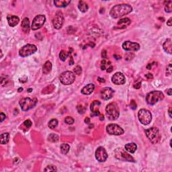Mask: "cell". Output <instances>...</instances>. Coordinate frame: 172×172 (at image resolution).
<instances>
[{"label":"cell","instance_id":"cell-1","mask_svg":"<svg viewBox=\"0 0 172 172\" xmlns=\"http://www.w3.org/2000/svg\"><path fill=\"white\" fill-rule=\"evenodd\" d=\"M132 8L128 4H119L114 6L110 12V14L113 18H118L128 14L132 12Z\"/></svg>","mask_w":172,"mask_h":172},{"label":"cell","instance_id":"cell-2","mask_svg":"<svg viewBox=\"0 0 172 172\" xmlns=\"http://www.w3.org/2000/svg\"><path fill=\"white\" fill-rule=\"evenodd\" d=\"M106 115L110 120H115L118 118L120 115V110L118 106L116 103L112 102L106 106Z\"/></svg>","mask_w":172,"mask_h":172},{"label":"cell","instance_id":"cell-3","mask_svg":"<svg viewBox=\"0 0 172 172\" xmlns=\"http://www.w3.org/2000/svg\"><path fill=\"white\" fill-rule=\"evenodd\" d=\"M164 98L163 94L160 91H153L149 92L146 96V102L149 105H154L159 101L163 100Z\"/></svg>","mask_w":172,"mask_h":172},{"label":"cell","instance_id":"cell-4","mask_svg":"<svg viewBox=\"0 0 172 172\" xmlns=\"http://www.w3.org/2000/svg\"><path fill=\"white\" fill-rule=\"evenodd\" d=\"M114 155H115V157L117 159L122 161H128L132 162V163L135 162V159L134 158L122 148H118L116 149L114 151Z\"/></svg>","mask_w":172,"mask_h":172},{"label":"cell","instance_id":"cell-5","mask_svg":"<svg viewBox=\"0 0 172 172\" xmlns=\"http://www.w3.org/2000/svg\"><path fill=\"white\" fill-rule=\"evenodd\" d=\"M146 136L149 140L153 144L157 143L161 139V134L158 128L155 127H151L145 130Z\"/></svg>","mask_w":172,"mask_h":172},{"label":"cell","instance_id":"cell-6","mask_svg":"<svg viewBox=\"0 0 172 172\" xmlns=\"http://www.w3.org/2000/svg\"><path fill=\"white\" fill-rule=\"evenodd\" d=\"M38 102V100L36 98H24L20 101V106L23 111H28L33 108Z\"/></svg>","mask_w":172,"mask_h":172},{"label":"cell","instance_id":"cell-7","mask_svg":"<svg viewBox=\"0 0 172 172\" xmlns=\"http://www.w3.org/2000/svg\"><path fill=\"white\" fill-rule=\"evenodd\" d=\"M59 79L61 83L65 85H71L75 81V75L73 72L67 71L61 74V75L59 77Z\"/></svg>","mask_w":172,"mask_h":172},{"label":"cell","instance_id":"cell-8","mask_svg":"<svg viewBox=\"0 0 172 172\" xmlns=\"http://www.w3.org/2000/svg\"><path fill=\"white\" fill-rule=\"evenodd\" d=\"M138 117L141 124L144 125H148L152 120V114L151 112L146 109L140 110L138 113Z\"/></svg>","mask_w":172,"mask_h":172},{"label":"cell","instance_id":"cell-9","mask_svg":"<svg viewBox=\"0 0 172 172\" xmlns=\"http://www.w3.org/2000/svg\"><path fill=\"white\" fill-rule=\"evenodd\" d=\"M36 50L37 47L34 44H28L20 48V50H19V55L22 57H26L36 53Z\"/></svg>","mask_w":172,"mask_h":172},{"label":"cell","instance_id":"cell-10","mask_svg":"<svg viewBox=\"0 0 172 172\" xmlns=\"http://www.w3.org/2000/svg\"><path fill=\"white\" fill-rule=\"evenodd\" d=\"M106 131L110 135H122L124 134V129L116 124H110L106 126Z\"/></svg>","mask_w":172,"mask_h":172},{"label":"cell","instance_id":"cell-11","mask_svg":"<svg viewBox=\"0 0 172 172\" xmlns=\"http://www.w3.org/2000/svg\"><path fill=\"white\" fill-rule=\"evenodd\" d=\"M46 21V17L44 15H38L34 18L32 23L31 28L32 30H36L40 29L44 24Z\"/></svg>","mask_w":172,"mask_h":172},{"label":"cell","instance_id":"cell-12","mask_svg":"<svg viewBox=\"0 0 172 172\" xmlns=\"http://www.w3.org/2000/svg\"><path fill=\"white\" fill-rule=\"evenodd\" d=\"M63 23H64V16L63 13L60 11H57L53 19V26L56 29L59 30L63 26Z\"/></svg>","mask_w":172,"mask_h":172},{"label":"cell","instance_id":"cell-13","mask_svg":"<svg viewBox=\"0 0 172 172\" xmlns=\"http://www.w3.org/2000/svg\"><path fill=\"white\" fill-rule=\"evenodd\" d=\"M108 153L103 147H100L96 151V158L100 162H104L108 159Z\"/></svg>","mask_w":172,"mask_h":172},{"label":"cell","instance_id":"cell-14","mask_svg":"<svg viewBox=\"0 0 172 172\" xmlns=\"http://www.w3.org/2000/svg\"><path fill=\"white\" fill-rule=\"evenodd\" d=\"M123 49L127 51H137L140 49V44L136 42H132L130 41H125L122 44Z\"/></svg>","mask_w":172,"mask_h":172},{"label":"cell","instance_id":"cell-15","mask_svg":"<svg viewBox=\"0 0 172 172\" xmlns=\"http://www.w3.org/2000/svg\"><path fill=\"white\" fill-rule=\"evenodd\" d=\"M112 81L116 85H123L126 82V78L124 77V74L120 72H117L112 76Z\"/></svg>","mask_w":172,"mask_h":172},{"label":"cell","instance_id":"cell-16","mask_svg":"<svg viewBox=\"0 0 172 172\" xmlns=\"http://www.w3.org/2000/svg\"><path fill=\"white\" fill-rule=\"evenodd\" d=\"M114 90L110 88H104L100 92V96L102 99L104 100H108L113 96Z\"/></svg>","mask_w":172,"mask_h":172},{"label":"cell","instance_id":"cell-17","mask_svg":"<svg viewBox=\"0 0 172 172\" xmlns=\"http://www.w3.org/2000/svg\"><path fill=\"white\" fill-rule=\"evenodd\" d=\"M101 103L99 101H94L90 106V110L92 112L91 116H97L101 115L100 112V106Z\"/></svg>","mask_w":172,"mask_h":172},{"label":"cell","instance_id":"cell-18","mask_svg":"<svg viewBox=\"0 0 172 172\" xmlns=\"http://www.w3.org/2000/svg\"><path fill=\"white\" fill-rule=\"evenodd\" d=\"M95 89V85L93 83H90L86 85L84 88H83L81 91L82 94L83 95H90L92 93L94 92Z\"/></svg>","mask_w":172,"mask_h":172},{"label":"cell","instance_id":"cell-19","mask_svg":"<svg viewBox=\"0 0 172 172\" xmlns=\"http://www.w3.org/2000/svg\"><path fill=\"white\" fill-rule=\"evenodd\" d=\"M163 48L166 53L171 55L172 53V41L171 38H168L164 42L163 44Z\"/></svg>","mask_w":172,"mask_h":172},{"label":"cell","instance_id":"cell-20","mask_svg":"<svg viewBox=\"0 0 172 172\" xmlns=\"http://www.w3.org/2000/svg\"><path fill=\"white\" fill-rule=\"evenodd\" d=\"M7 19H8V24L11 27L16 26L20 22L19 18L16 16H8L7 17Z\"/></svg>","mask_w":172,"mask_h":172},{"label":"cell","instance_id":"cell-21","mask_svg":"<svg viewBox=\"0 0 172 172\" xmlns=\"http://www.w3.org/2000/svg\"><path fill=\"white\" fill-rule=\"evenodd\" d=\"M71 3V1L66 0H55L54 1V4L57 8H65L67 7Z\"/></svg>","mask_w":172,"mask_h":172},{"label":"cell","instance_id":"cell-22","mask_svg":"<svg viewBox=\"0 0 172 172\" xmlns=\"http://www.w3.org/2000/svg\"><path fill=\"white\" fill-rule=\"evenodd\" d=\"M21 26L23 29V31L26 33H28L30 30V20L28 18H24L22 22Z\"/></svg>","mask_w":172,"mask_h":172},{"label":"cell","instance_id":"cell-23","mask_svg":"<svg viewBox=\"0 0 172 172\" xmlns=\"http://www.w3.org/2000/svg\"><path fill=\"white\" fill-rule=\"evenodd\" d=\"M126 151L128 153H134V152L136 151L137 149V145L134 143H128L125 145L124 147Z\"/></svg>","mask_w":172,"mask_h":172},{"label":"cell","instance_id":"cell-24","mask_svg":"<svg viewBox=\"0 0 172 172\" xmlns=\"http://www.w3.org/2000/svg\"><path fill=\"white\" fill-rule=\"evenodd\" d=\"M78 8L81 12H86L88 10L89 6L88 4L85 2L84 1H79V4H78Z\"/></svg>","mask_w":172,"mask_h":172},{"label":"cell","instance_id":"cell-25","mask_svg":"<svg viewBox=\"0 0 172 172\" xmlns=\"http://www.w3.org/2000/svg\"><path fill=\"white\" fill-rule=\"evenodd\" d=\"M52 70V64L50 61H46L42 67V72L44 74L49 73Z\"/></svg>","mask_w":172,"mask_h":172},{"label":"cell","instance_id":"cell-26","mask_svg":"<svg viewBox=\"0 0 172 172\" xmlns=\"http://www.w3.org/2000/svg\"><path fill=\"white\" fill-rule=\"evenodd\" d=\"M9 139H10V134L8 132L3 133L2 134H1V140H0L1 144L4 145V144L8 143L9 141Z\"/></svg>","mask_w":172,"mask_h":172},{"label":"cell","instance_id":"cell-27","mask_svg":"<svg viewBox=\"0 0 172 172\" xmlns=\"http://www.w3.org/2000/svg\"><path fill=\"white\" fill-rule=\"evenodd\" d=\"M69 149L70 146L68 145V144H67V143H64V144H62V145H61V153H63V154H64V155L68 153V152L69 151Z\"/></svg>","mask_w":172,"mask_h":172},{"label":"cell","instance_id":"cell-28","mask_svg":"<svg viewBox=\"0 0 172 172\" xmlns=\"http://www.w3.org/2000/svg\"><path fill=\"white\" fill-rule=\"evenodd\" d=\"M58 125V120L57 119H52L50 120V121L48 122V126L50 129H55Z\"/></svg>","mask_w":172,"mask_h":172},{"label":"cell","instance_id":"cell-29","mask_svg":"<svg viewBox=\"0 0 172 172\" xmlns=\"http://www.w3.org/2000/svg\"><path fill=\"white\" fill-rule=\"evenodd\" d=\"M59 136L57 134H53V133L50 134L48 137V141H50V142H52V143H56V142L59 141Z\"/></svg>","mask_w":172,"mask_h":172},{"label":"cell","instance_id":"cell-30","mask_svg":"<svg viewBox=\"0 0 172 172\" xmlns=\"http://www.w3.org/2000/svg\"><path fill=\"white\" fill-rule=\"evenodd\" d=\"M165 10L166 12L170 13L172 11V2L171 1H168L165 2Z\"/></svg>","mask_w":172,"mask_h":172},{"label":"cell","instance_id":"cell-31","mask_svg":"<svg viewBox=\"0 0 172 172\" xmlns=\"http://www.w3.org/2000/svg\"><path fill=\"white\" fill-rule=\"evenodd\" d=\"M68 56H69V53L65 50H61L59 53V58L62 61H65L67 59Z\"/></svg>","mask_w":172,"mask_h":172},{"label":"cell","instance_id":"cell-32","mask_svg":"<svg viewBox=\"0 0 172 172\" xmlns=\"http://www.w3.org/2000/svg\"><path fill=\"white\" fill-rule=\"evenodd\" d=\"M44 171H57V169L55 165H49L47 167H46Z\"/></svg>","mask_w":172,"mask_h":172},{"label":"cell","instance_id":"cell-33","mask_svg":"<svg viewBox=\"0 0 172 172\" xmlns=\"http://www.w3.org/2000/svg\"><path fill=\"white\" fill-rule=\"evenodd\" d=\"M106 59H104V60H102V61L101 69L102 70V71L106 70V65H107V64H109V63H110V61L109 60H106Z\"/></svg>","mask_w":172,"mask_h":172},{"label":"cell","instance_id":"cell-34","mask_svg":"<svg viewBox=\"0 0 172 172\" xmlns=\"http://www.w3.org/2000/svg\"><path fill=\"white\" fill-rule=\"evenodd\" d=\"M130 24V20L129 19V18H124V19H121L119 21H118V25H121V24Z\"/></svg>","mask_w":172,"mask_h":172},{"label":"cell","instance_id":"cell-35","mask_svg":"<svg viewBox=\"0 0 172 172\" xmlns=\"http://www.w3.org/2000/svg\"><path fill=\"white\" fill-rule=\"evenodd\" d=\"M73 71L74 73H75L77 75H80L81 74L82 68L80 67L79 65H77V66H76V67L74 68Z\"/></svg>","mask_w":172,"mask_h":172},{"label":"cell","instance_id":"cell-36","mask_svg":"<svg viewBox=\"0 0 172 172\" xmlns=\"http://www.w3.org/2000/svg\"><path fill=\"white\" fill-rule=\"evenodd\" d=\"M65 122L66 124H73L74 123V119L71 116H67L65 118Z\"/></svg>","mask_w":172,"mask_h":172},{"label":"cell","instance_id":"cell-37","mask_svg":"<svg viewBox=\"0 0 172 172\" xmlns=\"http://www.w3.org/2000/svg\"><path fill=\"white\" fill-rule=\"evenodd\" d=\"M171 64L170 63V64H169L167 67V68H166V75H171Z\"/></svg>","mask_w":172,"mask_h":172},{"label":"cell","instance_id":"cell-38","mask_svg":"<svg viewBox=\"0 0 172 172\" xmlns=\"http://www.w3.org/2000/svg\"><path fill=\"white\" fill-rule=\"evenodd\" d=\"M134 57V55L133 53H127L125 56V59H126V61H129V60H131Z\"/></svg>","mask_w":172,"mask_h":172},{"label":"cell","instance_id":"cell-39","mask_svg":"<svg viewBox=\"0 0 172 172\" xmlns=\"http://www.w3.org/2000/svg\"><path fill=\"white\" fill-rule=\"evenodd\" d=\"M77 109L79 114H83L85 110V108L83 107L81 105H78L77 107Z\"/></svg>","mask_w":172,"mask_h":172},{"label":"cell","instance_id":"cell-40","mask_svg":"<svg viewBox=\"0 0 172 172\" xmlns=\"http://www.w3.org/2000/svg\"><path fill=\"white\" fill-rule=\"evenodd\" d=\"M32 124V122L30 120H26L25 122H24V125L26 127H27V128L31 127Z\"/></svg>","mask_w":172,"mask_h":172},{"label":"cell","instance_id":"cell-41","mask_svg":"<svg viewBox=\"0 0 172 172\" xmlns=\"http://www.w3.org/2000/svg\"><path fill=\"white\" fill-rule=\"evenodd\" d=\"M130 108H132V110H135V109H136V103H135V102H134V100H132L130 101Z\"/></svg>","mask_w":172,"mask_h":172},{"label":"cell","instance_id":"cell-42","mask_svg":"<svg viewBox=\"0 0 172 172\" xmlns=\"http://www.w3.org/2000/svg\"><path fill=\"white\" fill-rule=\"evenodd\" d=\"M0 116H1V118H1V120H0V121H1V122H2L3 121H4V120L6 119V114H4L3 112H2V113L0 114Z\"/></svg>","mask_w":172,"mask_h":172},{"label":"cell","instance_id":"cell-43","mask_svg":"<svg viewBox=\"0 0 172 172\" xmlns=\"http://www.w3.org/2000/svg\"><path fill=\"white\" fill-rule=\"evenodd\" d=\"M102 58H104V59H106L107 58V52H106V50H104L102 51Z\"/></svg>","mask_w":172,"mask_h":172},{"label":"cell","instance_id":"cell-44","mask_svg":"<svg viewBox=\"0 0 172 172\" xmlns=\"http://www.w3.org/2000/svg\"><path fill=\"white\" fill-rule=\"evenodd\" d=\"M112 71H113V67H112V65H110L109 67H108L107 69H106V71H107V73H111Z\"/></svg>","mask_w":172,"mask_h":172},{"label":"cell","instance_id":"cell-45","mask_svg":"<svg viewBox=\"0 0 172 172\" xmlns=\"http://www.w3.org/2000/svg\"><path fill=\"white\" fill-rule=\"evenodd\" d=\"M166 93H167V94L168 96H171L172 90L171 88L168 89V90H166Z\"/></svg>","mask_w":172,"mask_h":172},{"label":"cell","instance_id":"cell-46","mask_svg":"<svg viewBox=\"0 0 172 172\" xmlns=\"http://www.w3.org/2000/svg\"><path fill=\"white\" fill-rule=\"evenodd\" d=\"M171 20H172V18H170L168 20V21L167 22V25L169 26H171V25H172Z\"/></svg>","mask_w":172,"mask_h":172},{"label":"cell","instance_id":"cell-47","mask_svg":"<svg viewBox=\"0 0 172 172\" xmlns=\"http://www.w3.org/2000/svg\"><path fill=\"white\" fill-rule=\"evenodd\" d=\"M134 88L135 89H139L141 88V83H138L135 84L134 86Z\"/></svg>","mask_w":172,"mask_h":172},{"label":"cell","instance_id":"cell-48","mask_svg":"<svg viewBox=\"0 0 172 172\" xmlns=\"http://www.w3.org/2000/svg\"><path fill=\"white\" fill-rule=\"evenodd\" d=\"M146 77L147 78V79H152V78L153 77V75L152 74H151V73H149V74H147V75H146Z\"/></svg>","mask_w":172,"mask_h":172},{"label":"cell","instance_id":"cell-49","mask_svg":"<svg viewBox=\"0 0 172 172\" xmlns=\"http://www.w3.org/2000/svg\"><path fill=\"white\" fill-rule=\"evenodd\" d=\"M98 81L100 82V83H105V79H103V78L98 77Z\"/></svg>","mask_w":172,"mask_h":172},{"label":"cell","instance_id":"cell-50","mask_svg":"<svg viewBox=\"0 0 172 172\" xmlns=\"http://www.w3.org/2000/svg\"><path fill=\"white\" fill-rule=\"evenodd\" d=\"M168 114H169V116L170 118H172L171 115V107H169V110H168Z\"/></svg>","mask_w":172,"mask_h":172},{"label":"cell","instance_id":"cell-51","mask_svg":"<svg viewBox=\"0 0 172 172\" xmlns=\"http://www.w3.org/2000/svg\"><path fill=\"white\" fill-rule=\"evenodd\" d=\"M85 122L86 124H90V119L89 118H86L85 119Z\"/></svg>","mask_w":172,"mask_h":172},{"label":"cell","instance_id":"cell-52","mask_svg":"<svg viewBox=\"0 0 172 172\" xmlns=\"http://www.w3.org/2000/svg\"><path fill=\"white\" fill-rule=\"evenodd\" d=\"M114 57L116 60H118V59H121V57H120V56H117L116 55H114Z\"/></svg>","mask_w":172,"mask_h":172},{"label":"cell","instance_id":"cell-53","mask_svg":"<svg viewBox=\"0 0 172 172\" xmlns=\"http://www.w3.org/2000/svg\"><path fill=\"white\" fill-rule=\"evenodd\" d=\"M71 63H69L70 65H73L74 62H73V57H71Z\"/></svg>","mask_w":172,"mask_h":172},{"label":"cell","instance_id":"cell-54","mask_svg":"<svg viewBox=\"0 0 172 172\" xmlns=\"http://www.w3.org/2000/svg\"><path fill=\"white\" fill-rule=\"evenodd\" d=\"M147 68L148 69H151V64H149V65L147 66Z\"/></svg>","mask_w":172,"mask_h":172},{"label":"cell","instance_id":"cell-55","mask_svg":"<svg viewBox=\"0 0 172 172\" xmlns=\"http://www.w3.org/2000/svg\"><path fill=\"white\" fill-rule=\"evenodd\" d=\"M22 90H23V88H20L18 89V92H21Z\"/></svg>","mask_w":172,"mask_h":172},{"label":"cell","instance_id":"cell-56","mask_svg":"<svg viewBox=\"0 0 172 172\" xmlns=\"http://www.w3.org/2000/svg\"><path fill=\"white\" fill-rule=\"evenodd\" d=\"M32 88H30V89H28V92H32Z\"/></svg>","mask_w":172,"mask_h":172},{"label":"cell","instance_id":"cell-57","mask_svg":"<svg viewBox=\"0 0 172 172\" xmlns=\"http://www.w3.org/2000/svg\"><path fill=\"white\" fill-rule=\"evenodd\" d=\"M100 120H104V116L101 115V118H100Z\"/></svg>","mask_w":172,"mask_h":172}]
</instances>
